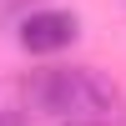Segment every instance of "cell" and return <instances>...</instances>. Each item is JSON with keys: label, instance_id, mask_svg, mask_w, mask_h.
I'll return each instance as SVG.
<instances>
[{"label": "cell", "instance_id": "1", "mask_svg": "<svg viewBox=\"0 0 126 126\" xmlns=\"http://www.w3.org/2000/svg\"><path fill=\"white\" fill-rule=\"evenodd\" d=\"M30 101L56 126H126V96L91 66H56L30 81Z\"/></svg>", "mask_w": 126, "mask_h": 126}, {"label": "cell", "instance_id": "3", "mask_svg": "<svg viewBox=\"0 0 126 126\" xmlns=\"http://www.w3.org/2000/svg\"><path fill=\"white\" fill-rule=\"evenodd\" d=\"M0 126H25V116L20 111H0Z\"/></svg>", "mask_w": 126, "mask_h": 126}, {"label": "cell", "instance_id": "2", "mask_svg": "<svg viewBox=\"0 0 126 126\" xmlns=\"http://www.w3.org/2000/svg\"><path fill=\"white\" fill-rule=\"evenodd\" d=\"M76 35H81V20L71 15V10H35V15L20 20V46H25L30 56H56V50H66Z\"/></svg>", "mask_w": 126, "mask_h": 126}]
</instances>
